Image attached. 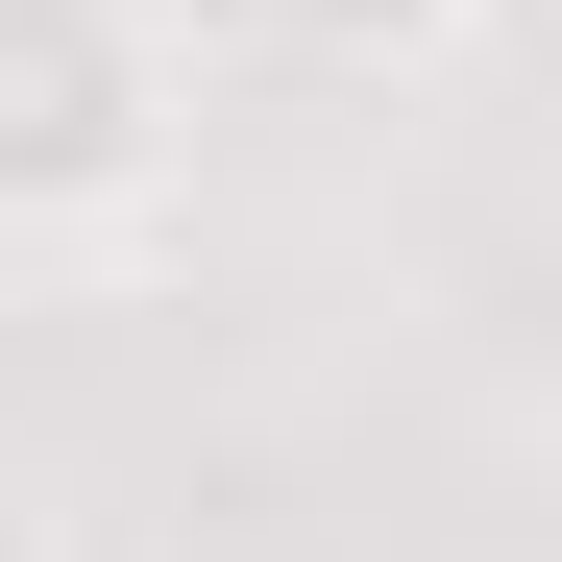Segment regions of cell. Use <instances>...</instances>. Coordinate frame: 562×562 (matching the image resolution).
<instances>
[{
  "instance_id": "6da1fadb",
  "label": "cell",
  "mask_w": 562,
  "mask_h": 562,
  "mask_svg": "<svg viewBox=\"0 0 562 562\" xmlns=\"http://www.w3.org/2000/svg\"><path fill=\"white\" fill-rule=\"evenodd\" d=\"M196 221V25L147 0H0V245L49 294H123Z\"/></svg>"
},
{
  "instance_id": "7a4b0ae2",
  "label": "cell",
  "mask_w": 562,
  "mask_h": 562,
  "mask_svg": "<svg viewBox=\"0 0 562 562\" xmlns=\"http://www.w3.org/2000/svg\"><path fill=\"white\" fill-rule=\"evenodd\" d=\"M269 49H318V74H440V49H490L514 0H245Z\"/></svg>"
}]
</instances>
